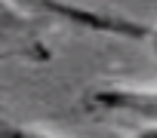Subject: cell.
Masks as SVG:
<instances>
[{
    "instance_id": "8992f818",
    "label": "cell",
    "mask_w": 157,
    "mask_h": 138,
    "mask_svg": "<svg viewBox=\"0 0 157 138\" xmlns=\"http://www.w3.org/2000/svg\"><path fill=\"white\" fill-rule=\"evenodd\" d=\"M148 43H151V55H154V64H157V25H151V37H148Z\"/></svg>"
},
{
    "instance_id": "5b68a950",
    "label": "cell",
    "mask_w": 157,
    "mask_h": 138,
    "mask_svg": "<svg viewBox=\"0 0 157 138\" xmlns=\"http://www.w3.org/2000/svg\"><path fill=\"white\" fill-rule=\"evenodd\" d=\"M132 138H157V126H154V123H148V126H145V129H139Z\"/></svg>"
},
{
    "instance_id": "7a4b0ae2",
    "label": "cell",
    "mask_w": 157,
    "mask_h": 138,
    "mask_svg": "<svg viewBox=\"0 0 157 138\" xmlns=\"http://www.w3.org/2000/svg\"><path fill=\"white\" fill-rule=\"evenodd\" d=\"M90 107L108 114H126L142 123L157 126V89H136V86H102L90 92Z\"/></svg>"
},
{
    "instance_id": "277c9868",
    "label": "cell",
    "mask_w": 157,
    "mask_h": 138,
    "mask_svg": "<svg viewBox=\"0 0 157 138\" xmlns=\"http://www.w3.org/2000/svg\"><path fill=\"white\" fill-rule=\"evenodd\" d=\"M28 28V19L13 9L10 0H0V31H25Z\"/></svg>"
},
{
    "instance_id": "3957f363",
    "label": "cell",
    "mask_w": 157,
    "mask_h": 138,
    "mask_svg": "<svg viewBox=\"0 0 157 138\" xmlns=\"http://www.w3.org/2000/svg\"><path fill=\"white\" fill-rule=\"evenodd\" d=\"M0 138H62V135L43 132L37 126H22V123H13V120H0Z\"/></svg>"
},
{
    "instance_id": "6da1fadb",
    "label": "cell",
    "mask_w": 157,
    "mask_h": 138,
    "mask_svg": "<svg viewBox=\"0 0 157 138\" xmlns=\"http://www.w3.org/2000/svg\"><path fill=\"white\" fill-rule=\"evenodd\" d=\"M13 6H31L43 16H56L68 25L77 28H86L96 34H111L120 40H148L151 37V25L126 19L120 13H105L96 6H77V3H65V0H10Z\"/></svg>"
}]
</instances>
